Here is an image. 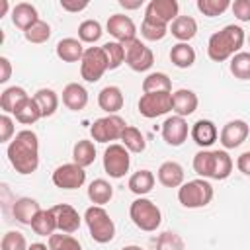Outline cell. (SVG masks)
Returning a JSON list of instances; mask_svg holds the SVG:
<instances>
[{
	"label": "cell",
	"mask_w": 250,
	"mask_h": 250,
	"mask_svg": "<svg viewBox=\"0 0 250 250\" xmlns=\"http://www.w3.org/2000/svg\"><path fill=\"white\" fill-rule=\"evenodd\" d=\"M8 160L18 174H33L39 166V139L33 131L23 129L8 145Z\"/></svg>",
	"instance_id": "1"
},
{
	"label": "cell",
	"mask_w": 250,
	"mask_h": 250,
	"mask_svg": "<svg viewBox=\"0 0 250 250\" xmlns=\"http://www.w3.org/2000/svg\"><path fill=\"white\" fill-rule=\"evenodd\" d=\"M244 29L240 25L229 23L223 29L215 31L207 41V57L215 62H223L227 59H232L236 53H240V47L244 45Z\"/></svg>",
	"instance_id": "2"
},
{
	"label": "cell",
	"mask_w": 250,
	"mask_h": 250,
	"mask_svg": "<svg viewBox=\"0 0 250 250\" xmlns=\"http://www.w3.org/2000/svg\"><path fill=\"white\" fill-rule=\"evenodd\" d=\"M84 221L88 225V230H90V236H92L94 242L107 244V242L113 240L115 225H113V219L109 217V213L102 205L88 207L86 213H84Z\"/></svg>",
	"instance_id": "3"
},
{
	"label": "cell",
	"mask_w": 250,
	"mask_h": 250,
	"mask_svg": "<svg viewBox=\"0 0 250 250\" xmlns=\"http://www.w3.org/2000/svg\"><path fill=\"white\" fill-rule=\"evenodd\" d=\"M213 199V186L205 180V178H197V180H189L184 182L178 188V201L186 207V209H199L209 205Z\"/></svg>",
	"instance_id": "4"
},
{
	"label": "cell",
	"mask_w": 250,
	"mask_h": 250,
	"mask_svg": "<svg viewBox=\"0 0 250 250\" xmlns=\"http://www.w3.org/2000/svg\"><path fill=\"white\" fill-rule=\"evenodd\" d=\"M129 217L133 221V225L145 232H152L160 227L162 223V213L158 209V205L146 197H139L131 203L129 207Z\"/></svg>",
	"instance_id": "5"
},
{
	"label": "cell",
	"mask_w": 250,
	"mask_h": 250,
	"mask_svg": "<svg viewBox=\"0 0 250 250\" xmlns=\"http://www.w3.org/2000/svg\"><path fill=\"white\" fill-rule=\"evenodd\" d=\"M109 70L107 57L102 47H88L80 61V74L86 82H98L104 72Z\"/></svg>",
	"instance_id": "6"
},
{
	"label": "cell",
	"mask_w": 250,
	"mask_h": 250,
	"mask_svg": "<svg viewBox=\"0 0 250 250\" xmlns=\"http://www.w3.org/2000/svg\"><path fill=\"white\" fill-rule=\"evenodd\" d=\"M127 129V123L123 117L119 115H105L100 117L92 123L90 127V135L96 143H109V141H117L121 139L123 131Z\"/></svg>",
	"instance_id": "7"
},
{
	"label": "cell",
	"mask_w": 250,
	"mask_h": 250,
	"mask_svg": "<svg viewBox=\"0 0 250 250\" xmlns=\"http://www.w3.org/2000/svg\"><path fill=\"white\" fill-rule=\"evenodd\" d=\"M123 45V49H125V62H127V66L131 68V70H135V72H145V70H148L150 66H152V62H154V55H152V51L141 41V39H131V41H125V43H121Z\"/></svg>",
	"instance_id": "8"
},
{
	"label": "cell",
	"mask_w": 250,
	"mask_h": 250,
	"mask_svg": "<svg viewBox=\"0 0 250 250\" xmlns=\"http://www.w3.org/2000/svg\"><path fill=\"white\" fill-rule=\"evenodd\" d=\"M129 166H131V156H129V150L123 145L113 143L105 148V152H104V170L109 178H123L129 172Z\"/></svg>",
	"instance_id": "9"
},
{
	"label": "cell",
	"mask_w": 250,
	"mask_h": 250,
	"mask_svg": "<svg viewBox=\"0 0 250 250\" xmlns=\"http://www.w3.org/2000/svg\"><path fill=\"white\" fill-rule=\"evenodd\" d=\"M172 111V92H148L139 100V113L146 119L160 117Z\"/></svg>",
	"instance_id": "10"
},
{
	"label": "cell",
	"mask_w": 250,
	"mask_h": 250,
	"mask_svg": "<svg viewBox=\"0 0 250 250\" xmlns=\"http://www.w3.org/2000/svg\"><path fill=\"white\" fill-rule=\"evenodd\" d=\"M84 182H86V172L82 166L74 162L61 164L53 172V184L61 189H78L84 186Z\"/></svg>",
	"instance_id": "11"
},
{
	"label": "cell",
	"mask_w": 250,
	"mask_h": 250,
	"mask_svg": "<svg viewBox=\"0 0 250 250\" xmlns=\"http://www.w3.org/2000/svg\"><path fill=\"white\" fill-rule=\"evenodd\" d=\"M105 29L119 43H125V41H131V39L137 37V25L125 14H113V16H109V20L105 23Z\"/></svg>",
	"instance_id": "12"
},
{
	"label": "cell",
	"mask_w": 250,
	"mask_h": 250,
	"mask_svg": "<svg viewBox=\"0 0 250 250\" xmlns=\"http://www.w3.org/2000/svg\"><path fill=\"white\" fill-rule=\"evenodd\" d=\"M188 133H189V127H188L186 117L170 115L162 123V139L170 146H182L188 139Z\"/></svg>",
	"instance_id": "13"
},
{
	"label": "cell",
	"mask_w": 250,
	"mask_h": 250,
	"mask_svg": "<svg viewBox=\"0 0 250 250\" xmlns=\"http://www.w3.org/2000/svg\"><path fill=\"white\" fill-rule=\"evenodd\" d=\"M248 133H250V127H248V123L244 119H232V121L225 123V127L221 129L219 141L227 150L229 148H236L246 141Z\"/></svg>",
	"instance_id": "14"
},
{
	"label": "cell",
	"mask_w": 250,
	"mask_h": 250,
	"mask_svg": "<svg viewBox=\"0 0 250 250\" xmlns=\"http://www.w3.org/2000/svg\"><path fill=\"white\" fill-rule=\"evenodd\" d=\"M178 12H180V4L176 0H150L145 8L146 18H152L164 25L174 21L178 18Z\"/></svg>",
	"instance_id": "15"
},
{
	"label": "cell",
	"mask_w": 250,
	"mask_h": 250,
	"mask_svg": "<svg viewBox=\"0 0 250 250\" xmlns=\"http://www.w3.org/2000/svg\"><path fill=\"white\" fill-rule=\"evenodd\" d=\"M51 211L55 213V219H57V229L61 232H66V234H72L80 229V221L82 217L78 215V211L68 205V203H59V205H53Z\"/></svg>",
	"instance_id": "16"
},
{
	"label": "cell",
	"mask_w": 250,
	"mask_h": 250,
	"mask_svg": "<svg viewBox=\"0 0 250 250\" xmlns=\"http://www.w3.org/2000/svg\"><path fill=\"white\" fill-rule=\"evenodd\" d=\"M189 135H191L193 143L205 150V148H209V146L219 139V129H217V125H215L213 121H209V119H197V121L191 125Z\"/></svg>",
	"instance_id": "17"
},
{
	"label": "cell",
	"mask_w": 250,
	"mask_h": 250,
	"mask_svg": "<svg viewBox=\"0 0 250 250\" xmlns=\"http://www.w3.org/2000/svg\"><path fill=\"white\" fill-rule=\"evenodd\" d=\"M197 94L193 90H186V88H180L172 94V111L180 117H188L191 115L195 109H197Z\"/></svg>",
	"instance_id": "18"
},
{
	"label": "cell",
	"mask_w": 250,
	"mask_h": 250,
	"mask_svg": "<svg viewBox=\"0 0 250 250\" xmlns=\"http://www.w3.org/2000/svg\"><path fill=\"white\" fill-rule=\"evenodd\" d=\"M37 21H39V16H37V8L33 4H29V2H18L12 8V23L18 29H21L23 33L31 25H35Z\"/></svg>",
	"instance_id": "19"
},
{
	"label": "cell",
	"mask_w": 250,
	"mask_h": 250,
	"mask_svg": "<svg viewBox=\"0 0 250 250\" xmlns=\"http://www.w3.org/2000/svg\"><path fill=\"white\" fill-rule=\"evenodd\" d=\"M123 92L117 86H105L98 94V105L107 115H117V111L123 107Z\"/></svg>",
	"instance_id": "20"
},
{
	"label": "cell",
	"mask_w": 250,
	"mask_h": 250,
	"mask_svg": "<svg viewBox=\"0 0 250 250\" xmlns=\"http://www.w3.org/2000/svg\"><path fill=\"white\" fill-rule=\"evenodd\" d=\"M62 104L70 109V111H80L86 107L88 104V92L82 84L78 82H70L62 88Z\"/></svg>",
	"instance_id": "21"
},
{
	"label": "cell",
	"mask_w": 250,
	"mask_h": 250,
	"mask_svg": "<svg viewBox=\"0 0 250 250\" xmlns=\"http://www.w3.org/2000/svg\"><path fill=\"white\" fill-rule=\"evenodd\" d=\"M156 176L164 188H180L184 184V168H182V164H178L174 160L162 162Z\"/></svg>",
	"instance_id": "22"
},
{
	"label": "cell",
	"mask_w": 250,
	"mask_h": 250,
	"mask_svg": "<svg viewBox=\"0 0 250 250\" xmlns=\"http://www.w3.org/2000/svg\"><path fill=\"white\" fill-rule=\"evenodd\" d=\"M39 211H41L39 203H37L35 199H31V197H20V199L14 201V207H12L14 219H16L18 223L29 225V227H31L33 219L39 215Z\"/></svg>",
	"instance_id": "23"
},
{
	"label": "cell",
	"mask_w": 250,
	"mask_h": 250,
	"mask_svg": "<svg viewBox=\"0 0 250 250\" xmlns=\"http://www.w3.org/2000/svg\"><path fill=\"white\" fill-rule=\"evenodd\" d=\"M55 51H57V57L61 61H64V62H78V61H82L86 49H84V45H82L80 39L64 37V39H61L57 43V49Z\"/></svg>",
	"instance_id": "24"
},
{
	"label": "cell",
	"mask_w": 250,
	"mask_h": 250,
	"mask_svg": "<svg viewBox=\"0 0 250 250\" xmlns=\"http://www.w3.org/2000/svg\"><path fill=\"white\" fill-rule=\"evenodd\" d=\"M170 33L178 39V43H188L197 33V21L191 16H178L170 25Z\"/></svg>",
	"instance_id": "25"
},
{
	"label": "cell",
	"mask_w": 250,
	"mask_h": 250,
	"mask_svg": "<svg viewBox=\"0 0 250 250\" xmlns=\"http://www.w3.org/2000/svg\"><path fill=\"white\" fill-rule=\"evenodd\" d=\"M113 197V186L104 180V178H98L94 182H90L88 186V199L94 203V205H105L109 203V199Z\"/></svg>",
	"instance_id": "26"
},
{
	"label": "cell",
	"mask_w": 250,
	"mask_h": 250,
	"mask_svg": "<svg viewBox=\"0 0 250 250\" xmlns=\"http://www.w3.org/2000/svg\"><path fill=\"white\" fill-rule=\"evenodd\" d=\"M154 182H156V180H154V174H152L150 170H139V172H135V174L129 178L127 186H129V189H131L135 195L143 197V195H146L148 191H152Z\"/></svg>",
	"instance_id": "27"
},
{
	"label": "cell",
	"mask_w": 250,
	"mask_h": 250,
	"mask_svg": "<svg viewBox=\"0 0 250 250\" xmlns=\"http://www.w3.org/2000/svg\"><path fill=\"white\" fill-rule=\"evenodd\" d=\"M170 61L178 68H189L195 62V51L189 43H176L170 49Z\"/></svg>",
	"instance_id": "28"
},
{
	"label": "cell",
	"mask_w": 250,
	"mask_h": 250,
	"mask_svg": "<svg viewBox=\"0 0 250 250\" xmlns=\"http://www.w3.org/2000/svg\"><path fill=\"white\" fill-rule=\"evenodd\" d=\"M27 98L29 96L21 86H10L0 94V107L4 109V113H14L16 107Z\"/></svg>",
	"instance_id": "29"
},
{
	"label": "cell",
	"mask_w": 250,
	"mask_h": 250,
	"mask_svg": "<svg viewBox=\"0 0 250 250\" xmlns=\"http://www.w3.org/2000/svg\"><path fill=\"white\" fill-rule=\"evenodd\" d=\"M14 115H16V121H20V123H23V125H31V123H35L37 119L43 117V115H41V109H39V105H37V102H35L33 96L27 98V100H23V102L16 107Z\"/></svg>",
	"instance_id": "30"
},
{
	"label": "cell",
	"mask_w": 250,
	"mask_h": 250,
	"mask_svg": "<svg viewBox=\"0 0 250 250\" xmlns=\"http://www.w3.org/2000/svg\"><path fill=\"white\" fill-rule=\"evenodd\" d=\"M31 230L39 236H51L57 230V219L51 209H41L39 215L31 223Z\"/></svg>",
	"instance_id": "31"
},
{
	"label": "cell",
	"mask_w": 250,
	"mask_h": 250,
	"mask_svg": "<svg viewBox=\"0 0 250 250\" xmlns=\"http://www.w3.org/2000/svg\"><path fill=\"white\" fill-rule=\"evenodd\" d=\"M33 98H35V102H37L43 117H51L57 111V107H59V96L51 88H39L33 94Z\"/></svg>",
	"instance_id": "32"
},
{
	"label": "cell",
	"mask_w": 250,
	"mask_h": 250,
	"mask_svg": "<svg viewBox=\"0 0 250 250\" xmlns=\"http://www.w3.org/2000/svg\"><path fill=\"white\" fill-rule=\"evenodd\" d=\"M72 160H74V164H78L82 168L94 164V160H96V146H94V143L88 141V139H80L74 145V148H72Z\"/></svg>",
	"instance_id": "33"
},
{
	"label": "cell",
	"mask_w": 250,
	"mask_h": 250,
	"mask_svg": "<svg viewBox=\"0 0 250 250\" xmlns=\"http://www.w3.org/2000/svg\"><path fill=\"white\" fill-rule=\"evenodd\" d=\"M143 92H172V80L164 72H150L143 80Z\"/></svg>",
	"instance_id": "34"
},
{
	"label": "cell",
	"mask_w": 250,
	"mask_h": 250,
	"mask_svg": "<svg viewBox=\"0 0 250 250\" xmlns=\"http://www.w3.org/2000/svg\"><path fill=\"white\" fill-rule=\"evenodd\" d=\"M121 143H123V146H125L129 152H135V154H139V152H143V150L146 148L145 135H143L137 127H131V125H127V129L123 131Z\"/></svg>",
	"instance_id": "35"
},
{
	"label": "cell",
	"mask_w": 250,
	"mask_h": 250,
	"mask_svg": "<svg viewBox=\"0 0 250 250\" xmlns=\"http://www.w3.org/2000/svg\"><path fill=\"white\" fill-rule=\"evenodd\" d=\"M232 172V158L229 156L227 150H215V160H213V174L211 180H227Z\"/></svg>",
	"instance_id": "36"
},
{
	"label": "cell",
	"mask_w": 250,
	"mask_h": 250,
	"mask_svg": "<svg viewBox=\"0 0 250 250\" xmlns=\"http://www.w3.org/2000/svg\"><path fill=\"white\" fill-rule=\"evenodd\" d=\"M168 31H170L168 25H164V23L152 20V18H146V16H145V20H143V23H141V35H143L146 41H160V39L166 37Z\"/></svg>",
	"instance_id": "37"
},
{
	"label": "cell",
	"mask_w": 250,
	"mask_h": 250,
	"mask_svg": "<svg viewBox=\"0 0 250 250\" xmlns=\"http://www.w3.org/2000/svg\"><path fill=\"white\" fill-rule=\"evenodd\" d=\"M230 74L238 80H250V53L240 51L230 59Z\"/></svg>",
	"instance_id": "38"
},
{
	"label": "cell",
	"mask_w": 250,
	"mask_h": 250,
	"mask_svg": "<svg viewBox=\"0 0 250 250\" xmlns=\"http://www.w3.org/2000/svg\"><path fill=\"white\" fill-rule=\"evenodd\" d=\"M213 160H215V150H199L195 156H193V170L197 176L201 178H211L213 174Z\"/></svg>",
	"instance_id": "39"
},
{
	"label": "cell",
	"mask_w": 250,
	"mask_h": 250,
	"mask_svg": "<svg viewBox=\"0 0 250 250\" xmlns=\"http://www.w3.org/2000/svg\"><path fill=\"white\" fill-rule=\"evenodd\" d=\"M102 49H104V53L107 57L109 70H115L125 62V49H123V45L119 41H107V43L102 45Z\"/></svg>",
	"instance_id": "40"
},
{
	"label": "cell",
	"mask_w": 250,
	"mask_h": 250,
	"mask_svg": "<svg viewBox=\"0 0 250 250\" xmlns=\"http://www.w3.org/2000/svg\"><path fill=\"white\" fill-rule=\"evenodd\" d=\"M102 25L98 20H84L78 25V39L82 43H96L102 37Z\"/></svg>",
	"instance_id": "41"
},
{
	"label": "cell",
	"mask_w": 250,
	"mask_h": 250,
	"mask_svg": "<svg viewBox=\"0 0 250 250\" xmlns=\"http://www.w3.org/2000/svg\"><path fill=\"white\" fill-rule=\"evenodd\" d=\"M23 37H25L29 43L41 45V43L49 41V37H51V25H49L47 21L39 20L35 25H31V27H29V29L23 33Z\"/></svg>",
	"instance_id": "42"
},
{
	"label": "cell",
	"mask_w": 250,
	"mask_h": 250,
	"mask_svg": "<svg viewBox=\"0 0 250 250\" xmlns=\"http://www.w3.org/2000/svg\"><path fill=\"white\" fill-rule=\"evenodd\" d=\"M49 250H82V246L72 234L61 232L49 236Z\"/></svg>",
	"instance_id": "43"
},
{
	"label": "cell",
	"mask_w": 250,
	"mask_h": 250,
	"mask_svg": "<svg viewBox=\"0 0 250 250\" xmlns=\"http://www.w3.org/2000/svg\"><path fill=\"white\" fill-rule=\"evenodd\" d=\"M229 8H230V2L229 0H197V10L203 16H207V18L221 16Z\"/></svg>",
	"instance_id": "44"
},
{
	"label": "cell",
	"mask_w": 250,
	"mask_h": 250,
	"mask_svg": "<svg viewBox=\"0 0 250 250\" xmlns=\"http://www.w3.org/2000/svg\"><path fill=\"white\" fill-rule=\"evenodd\" d=\"M184 248H186L184 238L178 232L166 230L156 238V250H184Z\"/></svg>",
	"instance_id": "45"
},
{
	"label": "cell",
	"mask_w": 250,
	"mask_h": 250,
	"mask_svg": "<svg viewBox=\"0 0 250 250\" xmlns=\"http://www.w3.org/2000/svg\"><path fill=\"white\" fill-rule=\"evenodd\" d=\"M0 248L2 250H27V240L21 232L18 230H8L4 236H2V242H0Z\"/></svg>",
	"instance_id": "46"
},
{
	"label": "cell",
	"mask_w": 250,
	"mask_h": 250,
	"mask_svg": "<svg viewBox=\"0 0 250 250\" xmlns=\"http://www.w3.org/2000/svg\"><path fill=\"white\" fill-rule=\"evenodd\" d=\"M230 10L238 21H250V0H234Z\"/></svg>",
	"instance_id": "47"
},
{
	"label": "cell",
	"mask_w": 250,
	"mask_h": 250,
	"mask_svg": "<svg viewBox=\"0 0 250 250\" xmlns=\"http://www.w3.org/2000/svg\"><path fill=\"white\" fill-rule=\"evenodd\" d=\"M14 135V121L8 113L0 115V143H8Z\"/></svg>",
	"instance_id": "48"
},
{
	"label": "cell",
	"mask_w": 250,
	"mask_h": 250,
	"mask_svg": "<svg viewBox=\"0 0 250 250\" xmlns=\"http://www.w3.org/2000/svg\"><path fill=\"white\" fill-rule=\"evenodd\" d=\"M61 8L66 12H82L84 8H88V0H61Z\"/></svg>",
	"instance_id": "49"
},
{
	"label": "cell",
	"mask_w": 250,
	"mask_h": 250,
	"mask_svg": "<svg viewBox=\"0 0 250 250\" xmlns=\"http://www.w3.org/2000/svg\"><path fill=\"white\" fill-rule=\"evenodd\" d=\"M236 168H238L244 176H250V150L242 152V154L236 158Z\"/></svg>",
	"instance_id": "50"
},
{
	"label": "cell",
	"mask_w": 250,
	"mask_h": 250,
	"mask_svg": "<svg viewBox=\"0 0 250 250\" xmlns=\"http://www.w3.org/2000/svg\"><path fill=\"white\" fill-rule=\"evenodd\" d=\"M10 74H12V64L8 61V57H0V82H8L10 80Z\"/></svg>",
	"instance_id": "51"
},
{
	"label": "cell",
	"mask_w": 250,
	"mask_h": 250,
	"mask_svg": "<svg viewBox=\"0 0 250 250\" xmlns=\"http://www.w3.org/2000/svg\"><path fill=\"white\" fill-rule=\"evenodd\" d=\"M119 6L125 8V10H137L143 6V0H137V2H127V0H119Z\"/></svg>",
	"instance_id": "52"
},
{
	"label": "cell",
	"mask_w": 250,
	"mask_h": 250,
	"mask_svg": "<svg viewBox=\"0 0 250 250\" xmlns=\"http://www.w3.org/2000/svg\"><path fill=\"white\" fill-rule=\"evenodd\" d=\"M8 8H10V4H8V0H0V18H2V16H6V12H8Z\"/></svg>",
	"instance_id": "53"
},
{
	"label": "cell",
	"mask_w": 250,
	"mask_h": 250,
	"mask_svg": "<svg viewBox=\"0 0 250 250\" xmlns=\"http://www.w3.org/2000/svg\"><path fill=\"white\" fill-rule=\"evenodd\" d=\"M27 250H49V246L47 244H41V242H33Z\"/></svg>",
	"instance_id": "54"
},
{
	"label": "cell",
	"mask_w": 250,
	"mask_h": 250,
	"mask_svg": "<svg viewBox=\"0 0 250 250\" xmlns=\"http://www.w3.org/2000/svg\"><path fill=\"white\" fill-rule=\"evenodd\" d=\"M121 250H143L141 246H135V244H131V246H123Z\"/></svg>",
	"instance_id": "55"
},
{
	"label": "cell",
	"mask_w": 250,
	"mask_h": 250,
	"mask_svg": "<svg viewBox=\"0 0 250 250\" xmlns=\"http://www.w3.org/2000/svg\"><path fill=\"white\" fill-rule=\"evenodd\" d=\"M248 43H250V37H248Z\"/></svg>",
	"instance_id": "56"
}]
</instances>
